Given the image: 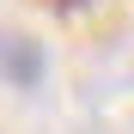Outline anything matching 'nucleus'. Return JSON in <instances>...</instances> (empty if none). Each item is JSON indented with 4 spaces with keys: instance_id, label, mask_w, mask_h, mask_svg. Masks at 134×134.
<instances>
[{
    "instance_id": "obj_1",
    "label": "nucleus",
    "mask_w": 134,
    "mask_h": 134,
    "mask_svg": "<svg viewBox=\"0 0 134 134\" xmlns=\"http://www.w3.org/2000/svg\"><path fill=\"white\" fill-rule=\"evenodd\" d=\"M37 79H43V49L31 37H18V31H0V85L31 92Z\"/></svg>"
}]
</instances>
